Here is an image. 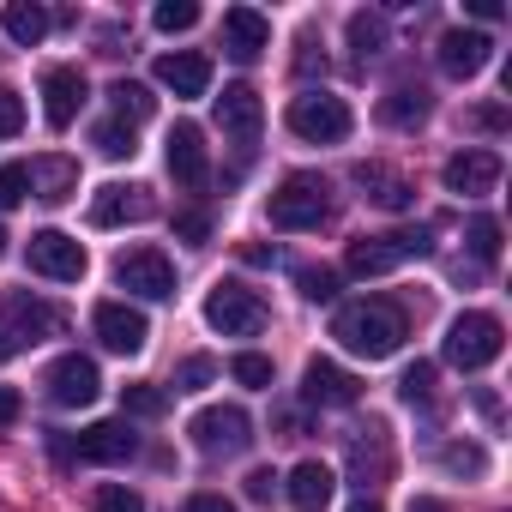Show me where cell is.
Returning <instances> with one entry per match:
<instances>
[{
	"instance_id": "obj_12",
	"label": "cell",
	"mask_w": 512,
	"mask_h": 512,
	"mask_svg": "<svg viewBox=\"0 0 512 512\" xmlns=\"http://www.w3.org/2000/svg\"><path fill=\"white\" fill-rule=\"evenodd\" d=\"M272 49V19L253 7H229L223 13V55L229 61H260Z\"/></svg>"
},
{
	"instance_id": "obj_35",
	"label": "cell",
	"mask_w": 512,
	"mask_h": 512,
	"mask_svg": "<svg viewBox=\"0 0 512 512\" xmlns=\"http://www.w3.org/2000/svg\"><path fill=\"white\" fill-rule=\"evenodd\" d=\"M296 284H302L308 302H332V296H338V272H332V266H302Z\"/></svg>"
},
{
	"instance_id": "obj_23",
	"label": "cell",
	"mask_w": 512,
	"mask_h": 512,
	"mask_svg": "<svg viewBox=\"0 0 512 512\" xmlns=\"http://www.w3.org/2000/svg\"><path fill=\"white\" fill-rule=\"evenodd\" d=\"M332 488H338V476H332L320 458H308V464L290 470V506H296V512H326Z\"/></svg>"
},
{
	"instance_id": "obj_31",
	"label": "cell",
	"mask_w": 512,
	"mask_h": 512,
	"mask_svg": "<svg viewBox=\"0 0 512 512\" xmlns=\"http://www.w3.org/2000/svg\"><path fill=\"white\" fill-rule=\"evenodd\" d=\"M229 374H235L241 386H253V392H266V386H272V356H260V350H241V356L229 362Z\"/></svg>"
},
{
	"instance_id": "obj_18",
	"label": "cell",
	"mask_w": 512,
	"mask_h": 512,
	"mask_svg": "<svg viewBox=\"0 0 512 512\" xmlns=\"http://www.w3.org/2000/svg\"><path fill=\"white\" fill-rule=\"evenodd\" d=\"M488 31H446L440 37V73L446 79H476L488 67Z\"/></svg>"
},
{
	"instance_id": "obj_32",
	"label": "cell",
	"mask_w": 512,
	"mask_h": 512,
	"mask_svg": "<svg viewBox=\"0 0 512 512\" xmlns=\"http://www.w3.org/2000/svg\"><path fill=\"white\" fill-rule=\"evenodd\" d=\"M97 151L121 163V157H133V151H139V139H133V127H127V121H103V127H97Z\"/></svg>"
},
{
	"instance_id": "obj_4",
	"label": "cell",
	"mask_w": 512,
	"mask_h": 512,
	"mask_svg": "<svg viewBox=\"0 0 512 512\" xmlns=\"http://www.w3.org/2000/svg\"><path fill=\"white\" fill-rule=\"evenodd\" d=\"M290 133L308 145H338V139H350V103L332 91H302L290 103Z\"/></svg>"
},
{
	"instance_id": "obj_40",
	"label": "cell",
	"mask_w": 512,
	"mask_h": 512,
	"mask_svg": "<svg viewBox=\"0 0 512 512\" xmlns=\"http://www.w3.org/2000/svg\"><path fill=\"white\" fill-rule=\"evenodd\" d=\"M19 127H25V97L13 85H0V139H13Z\"/></svg>"
},
{
	"instance_id": "obj_22",
	"label": "cell",
	"mask_w": 512,
	"mask_h": 512,
	"mask_svg": "<svg viewBox=\"0 0 512 512\" xmlns=\"http://www.w3.org/2000/svg\"><path fill=\"white\" fill-rule=\"evenodd\" d=\"M139 217H151V199H145V187H97V199H91V223L97 229H115V223H139Z\"/></svg>"
},
{
	"instance_id": "obj_15",
	"label": "cell",
	"mask_w": 512,
	"mask_h": 512,
	"mask_svg": "<svg viewBox=\"0 0 512 512\" xmlns=\"http://www.w3.org/2000/svg\"><path fill=\"white\" fill-rule=\"evenodd\" d=\"M302 398H308V404H326V410H350V404L362 398V380L344 374L338 362H308V374H302Z\"/></svg>"
},
{
	"instance_id": "obj_34",
	"label": "cell",
	"mask_w": 512,
	"mask_h": 512,
	"mask_svg": "<svg viewBox=\"0 0 512 512\" xmlns=\"http://www.w3.org/2000/svg\"><path fill=\"white\" fill-rule=\"evenodd\" d=\"M25 199H31V169L25 163H7V169H0V211H13Z\"/></svg>"
},
{
	"instance_id": "obj_13",
	"label": "cell",
	"mask_w": 512,
	"mask_h": 512,
	"mask_svg": "<svg viewBox=\"0 0 512 512\" xmlns=\"http://www.w3.org/2000/svg\"><path fill=\"white\" fill-rule=\"evenodd\" d=\"M91 326H97L103 350H115V356H139V350H145V338H151L145 314H139V308H127V302H103Z\"/></svg>"
},
{
	"instance_id": "obj_10",
	"label": "cell",
	"mask_w": 512,
	"mask_h": 512,
	"mask_svg": "<svg viewBox=\"0 0 512 512\" xmlns=\"http://www.w3.org/2000/svg\"><path fill=\"white\" fill-rule=\"evenodd\" d=\"M187 434H193V446L199 452H247V440H253V422H247V410L241 404H211V410H199L193 422H187Z\"/></svg>"
},
{
	"instance_id": "obj_7",
	"label": "cell",
	"mask_w": 512,
	"mask_h": 512,
	"mask_svg": "<svg viewBox=\"0 0 512 512\" xmlns=\"http://www.w3.org/2000/svg\"><path fill=\"white\" fill-rule=\"evenodd\" d=\"M205 320H211V332H223V338H253L266 326V302L253 296V290H241V284H217L211 296H205Z\"/></svg>"
},
{
	"instance_id": "obj_19",
	"label": "cell",
	"mask_w": 512,
	"mask_h": 512,
	"mask_svg": "<svg viewBox=\"0 0 512 512\" xmlns=\"http://www.w3.org/2000/svg\"><path fill=\"white\" fill-rule=\"evenodd\" d=\"M169 175L181 181V187H205V133L193 127V121H175L169 127Z\"/></svg>"
},
{
	"instance_id": "obj_30",
	"label": "cell",
	"mask_w": 512,
	"mask_h": 512,
	"mask_svg": "<svg viewBox=\"0 0 512 512\" xmlns=\"http://www.w3.org/2000/svg\"><path fill=\"white\" fill-rule=\"evenodd\" d=\"M464 247L476 253L482 266H494V260H500V223H494V217H470V223H464Z\"/></svg>"
},
{
	"instance_id": "obj_46",
	"label": "cell",
	"mask_w": 512,
	"mask_h": 512,
	"mask_svg": "<svg viewBox=\"0 0 512 512\" xmlns=\"http://www.w3.org/2000/svg\"><path fill=\"white\" fill-rule=\"evenodd\" d=\"M410 512H446V500H434V494H416V500H410Z\"/></svg>"
},
{
	"instance_id": "obj_16",
	"label": "cell",
	"mask_w": 512,
	"mask_h": 512,
	"mask_svg": "<svg viewBox=\"0 0 512 512\" xmlns=\"http://www.w3.org/2000/svg\"><path fill=\"white\" fill-rule=\"evenodd\" d=\"M79 103H85V73H79V67H49V73H43V115H49L55 133L73 127Z\"/></svg>"
},
{
	"instance_id": "obj_2",
	"label": "cell",
	"mask_w": 512,
	"mask_h": 512,
	"mask_svg": "<svg viewBox=\"0 0 512 512\" xmlns=\"http://www.w3.org/2000/svg\"><path fill=\"white\" fill-rule=\"evenodd\" d=\"M422 253H428V229H386V235L350 241L344 266H350V278H386V272H398L404 260H422Z\"/></svg>"
},
{
	"instance_id": "obj_45",
	"label": "cell",
	"mask_w": 512,
	"mask_h": 512,
	"mask_svg": "<svg viewBox=\"0 0 512 512\" xmlns=\"http://www.w3.org/2000/svg\"><path fill=\"white\" fill-rule=\"evenodd\" d=\"M187 512H235V506H229L223 494H193V500H187Z\"/></svg>"
},
{
	"instance_id": "obj_38",
	"label": "cell",
	"mask_w": 512,
	"mask_h": 512,
	"mask_svg": "<svg viewBox=\"0 0 512 512\" xmlns=\"http://www.w3.org/2000/svg\"><path fill=\"white\" fill-rule=\"evenodd\" d=\"M211 380H217V362H211V356H187L181 374H175V392H199V386H211Z\"/></svg>"
},
{
	"instance_id": "obj_1",
	"label": "cell",
	"mask_w": 512,
	"mask_h": 512,
	"mask_svg": "<svg viewBox=\"0 0 512 512\" xmlns=\"http://www.w3.org/2000/svg\"><path fill=\"white\" fill-rule=\"evenodd\" d=\"M332 338H338L350 356L380 362V356H392V350L410 338V326H404V308H398V302L368 296V302H344V308L332 314Z\"/></svg>"
},
{
	"instance_id": "obj_29",
	"label": "cell",
	"mask_w": 512,
	"mask_h": 512,
	"mask_svg": "<svg viewBox=\"0 0 512 512\" xmlns=\"http://www.w3.org/2000/svg\"><path fill=\"white\" fill-rule=\"evenodd\" d=\"M350 49H356V61L380 55L386 49V19L380 13H350Z\"/></svg>"
},
{
	"instance_id": "obj_21",
	"label": "cell",
	"mask_w": 512,
	"mask_h": 512,
	"mask_svg": "<svg viewBox=\"0 0 512 512\" xmlns=\"http://www.w3.org/2000/svg\"><path fill=\"white\" fill-rule=\"evenodd\" d=\"M494 181H500V157L494 151H458V157H446V187L452 193L482 199V193H494Z\"/></svg>"
},
{
	"instance_id": "obj_11",
	"label": "cell",
	"mask_w": 512,
	"mask_h": 512,
	"mask_svg": "<svg viewBox=\"0 0 512 512\" xmlns=\"http://www.w3.org/2000/svg\"><path fill=\"white\" fill-rule=\"evenodd\" d=\"M97 392H103V374H97L91 356H61L49 368V398L61 410H85V404H97Z\"/></svg>"
},
{
	"instance_id": "obj_25",
	"label": "cell",
	"mask_w": 512,
	"mask_h": 512,
	"mask_svg": "<svg viewBox=\"0 0 512 512\" xmlns=\"http://www.w3.org/2000/svg\"><path fill=\"white\" fill-rule=\"evenodd\" d=\"M25 169H31V193L37 199H67L73 181H79V169L67 157H43V163H25Z\"/></svg>"
},
{
	"instance_id": "obj_42",
	"label": "cell",
	"mask_w": 512,
	"mask_h": 512,
	"mask_svg": "<svg viewBox=\"0 0 512 512\" xmlns=\"http://www.w3.org/2000/svg\"><path fill=\"white\" fill-rule=\"evenodd\" d=\"M175 235H181V241H205V235H211V217H205V211H181V217H175Z\"/></svg>"
},
{
	"instance_id": "obj_24",
	"label": "cell",
	"mask_w": 512,
	"mask_h": 512,
	"mask_svg": "<svg viewBox=\"0 0 512 512\" xmlns=\"http://www.w3.org/2000/svg\"><path fill=\"white\" fill-rule=\"evenodd\" d=\"M356 187H368V199L374 205H386V211H404L416 193H410V181L404 175H392L386 163H356Z\"/></svg>"
},
{
	"instance_id": "obj_33",
	"label": "cell",
	"mask_w": 512,
	"mask_h": 512,
	"mask_svg": "<svg viewBox=\"0 0 512 512\" xmlns=\"http://www.w3.org/2000/svg\"><path fill=\"white\" fill-rule=\"evenodd\" d=\"M151 25L169 31V37H175V31H193V25H199V7H193V0H163V7L151 13Z\"/></svg>"
},
{
	"instance_id": "obj_5",
	"label": "cell",
	"mask_w": 512,
	"mask_h": 512,
	"mask_svg": "<svg viewBox=\"0 0 512 512\" xmlns=\"http://www.w3.org/2000/svg\"><path fill=\"white\" fill-rule=\"evenodd\" d=\"M115 284L127 296H145V302H169L175 296V266L163 247H127L115 260Z\"/></svg>"
},
{
	"instance_id": "obj_14",
	"label": "cell",
	"mask_w": 512,
	"mask_h": 512,
	"mask_svg": "<svg viewBox=\"0 0 512 512\" xmlns=\"http://www.w3.org/2000/svg\"><path fill=\"white\" fill-rule=\"evenodd\" d=\"M260 121H266L260 91H253V85H223V97H217V127H223L235 145H253V139H260Z\"/></svg>"
},
{
	"instance_id": "obj_27",
	"label": "cell",
	"mask_w": 512,
	"mask_h": 512,
	"mask_svg": "<svg viewBox=\"0 0 512 512\" xmlns=\"http://www.w3.org/2000/svg\"><path fill=\"white\" fill-rule=\"evenodd\" d=\"M7 37L25 43V49H37L49 37V13L37 7V0H13V7H7Z\"/></svg>"
},
{
	"instance_id": "obj_28",
	"label": "cell",
	"mask_w": 512,
	"mask_h": 512,
	"mask_svg": "<svg viewBox=\"0 0 512 512\" xmlns=\"http://www.w3.org/2000/svg\"><path fill=\"white\" fill-rule=\"evenodd\" d=\"M109 97H115V121H151V109H157V97L145 91V85H133V79H115L109 85Z\"/></svg>"
},
{
	"instance_id": "obj_9",
	"label": "cell",
	"mask_w": 512,
	"mask_h": 512,
	"mask_svg": "<svg viewBox=\"0 0 512 512\" xmlns=\"http://www.w3.org/2000/svg\"><path fill=\"white\" fill-rule=\"evenodd\" d=\"M25 253H31V272L37 278H55V284H79L91 272V253L73 235H61V229H37Z\"/></svg>"
},
{
	"instance_id": "obj_43",
	"label": "cell",
	"mask_w": 512,
	"mask_h": 512,
	"mask_svg": "<svg viewBox=\"0 0 512 512\" xmlns=\"http://www.w3.org/2000/svg\"><path fill=\"white\" fill-rule=\"evenodd\" d=\"M278 494V476L260 464V470H247V500H272Z\"/></svg>"
},
{
	"instance_id": "obj_47",
	"label": "cell",
	"mask_w": 512,
	"mask_h": 512,
	"mask_svg": "<svg viewBox=\"0 0 512 512\" xmlns=\"http://www.w3.org/2000/svg\"><path fill=\"white\" fill-rule=\"evenodd\" d=\"M350 512H386V506H380V500H368V494H362V500H356V506H350Z\"/></svg>"
},
{
	"instance_id": "obj_48",
	"label": "cell",
	"mask_w": 512,
	"mask_h": 512,
	"mask_svg": "<svg viewBox=\"0 0 512 512\" xmlns=\"http://www.w3.org/2000/svg\"><path fill=\"white\" fill-rule=\"evenodd\" d=\"M0 253H7V229H0Z\"/></svg>"
},
{
	"instance_id": "obj_37",
	"label": "cell",
	"mask_w": 512,
	"mask_h": 512,
	"mask_svg": "<svg viewBox=\"0 0 512 512\" xmlns=\"http://www.w3.org/2000/svg\"><path fill=\"white\" fill-rule=\"evenodd\" d=\"M163 404H169V398H163L157 386H145V380H139V386H121V410H127V416H163Z\"/></svg>"
},
{
	"instance_id": "obj_6",
	"label": "cell",
	"mask_w": 512,
	"mask_h": 512,
	"mask_svg": "<svg viewBox=\"0 0 512 512\" xmlns=\"http://www.w3.org/2000/svg\"><path fill=\"white\" fill-rule=\"evenodd\" d=\"M326 217H332V199H326V181L320 175H290L272 193V223L278 229H320Z\"/></svg>"
},
{
	"instance_id": "obj_20",
	"label": "cell",
	"mask_w": 512,
	"mask_h": 512,
	"mask_svg": "<svg viewBox=\"0 0 512 512\" xmlns=\"http://www.w3.org/2000/svg\"><path fill=\"white\" fill-rule=\"evenodd\" d=\"M157 85H169L175 97H205V91H211V61L193 55V49L157 55Z\"/></svg>"
},
{
	"instance_id": "obj_26",
	"label": "cell",
	"mask_w": 512,
	"mask_h": 512,
	"mask_svg": "<svg viewBox=\"0 0 512 512\" xmlns=\"http://www.w3.org/2000/svg\"><path fill=\"white\" fill-rule=\"evenodd\" d=\"M380 121H392V127H416V121H428V91L416 85H398V91H386L380 97Z\"/></svg>"
},
{
	"instance_id": "obj_44",
	"label": "cell",
	"mask_w": 512,
	"mask_h": 512,
	"mask_svg": "<svg viewBox=\"0 0 512 512\" xmlns=\"http://www.w3.org/2000/svg\"><path fill=\"white\" fill-rule=\"evenodd\" d=\"M19 410H25V398H19L13 386H0V428H13V422H19Z\"/></svg>"
},
{
	"instance_id": "obj_36",
	"label": "cell",
	"mask_w": 512,
	"mask_h": 512,
	"mask_svg": "<svg viewBox=\"0 0 512 512\" xmlns=\"http://www.w3.org/2000/svg\"><path fill=\"white\" fill-rule=\"evenodd\" d=\"M398 392H404V404H428L434 398V362H410L404 380H398Z\"/></svg>"
},
{
	"instance_id": "obj_17",
	"label": "cell",
	"mask_w": 512,
	"mask_h": 512,
	"mask_svg": "<svg viewBox=\"0 0 512 512\" xmlns=\"http://www.w3.org/2000/svg\"><path fill=\"white\" fill-rule=\"evenodd\" d=\"M133 452H139L133 422H91V428L79 434V458H85V464H127Z\"/></svg>"
},
{
	"instance_id": "obj_39",
	"label": "cell",
	"mask_w": 512,
	"mask_h": 512,
	"mask_svg": "<svg viewBox=\"0 0 512 512\" xmlns=\"http://www.w3.org/2000/svg\"><path fill=\"white\" fill-rule=\"evenodd\" d=\"M97 512H145V500L133 488H121V482H103L97 488Z\"/></svg>"
},
{
	"instance_id": "obj_3",
	"label": "cell",
	"mask_w": 512,
	"mask_h": 512,
	"mask_svg": "<svg viewBox=\"0 0 512 512\" xmlns=\"http://www.w3.org/2000/svg\"><path fill=\"white\" fill-rule=\"evenodd\" d=\"M500 350H506V326H500L494 314H458L452 332H446V362L464 368V374L488 368Z\"/></svg>"
},
{
	"instance_id": "obj_41",
	"label": "cell",
	"mask_w": 512,
	"mask_h": 512,
	"mask_svg": "<svg viewBox=\"0 0 512 512\" xmlns=\"http://www.w3.org/2000/svg\"><path fill=\"white\" fill-rule=\"evenodd\" d=\"M446 470H458V476H482V470H488V452H482V446H446Z\"/></svg>"
},
{
	"instance_id": "obj_8",
	"label": "cell",
	"mask_w": 512,
	"mask_h": 512,
	"mask_svg": "<svg viewBox=\"0 0 512 512\" xmlns=\"http://www.w3.org/2000/svg\"><path fill=\"white\" fill-rule=\"evenodd\" d=\"M55 332H61V314H55L49 302L13 296V302H7V320H0V356H19V350L43 344V338H55Z\"/></svg>"
}]
</instances>
